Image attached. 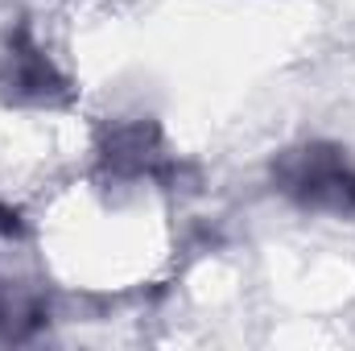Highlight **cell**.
Listing matches in <instances>:
<instances>
[{
    "instance_id": "obj_2",
    "label": "cell",
    "mask_w": 355,
    "mask_h": 351,
    "mask_svg": "<svg viewBox=\"0 0 355 351\" xmlns=\"http://www.w3.org/2000/svg\"><path fill=\"white\" fill-rule=\"evenodd\" d=\"M46 83H50L46 58H37V50H21V46H17V54H12V87H17V95L42 99V95L50 91Z\"/></svg>"
},
{
    "instance_id": "obj_1",
    "label": "cell",
    "mask_w": 355,
    "mask_h": 351,
    "mask_svg": "<svg viewBox=\"0 0 355 351\" xmlns=\"http://www.w3.org/2000/svg\"><path fill=\"white\" fill-rule=\"evenodd\" d=\"M277 186L310 211L352 215L355 211V166L335 145H302L281 153L272 166Z\"/></svg>"
}]
</instances>
